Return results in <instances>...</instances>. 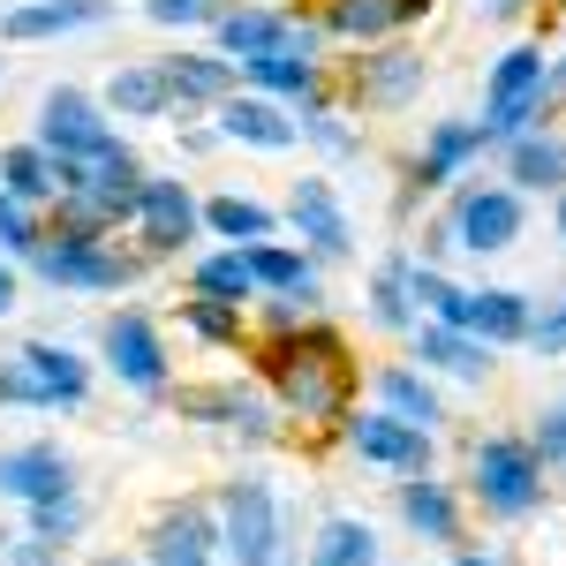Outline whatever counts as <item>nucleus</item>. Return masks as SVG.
<instances>
[{
  "label": "nucleus",
  "mask_w": 566,
  "mask_h": 566,
  "mask_svg": "<svg viewBox=\"0 0 566 566\" xmlns=\"http://www.w3.org/2000/svg\"><path fill=\"white\" fill-rule=\"evenodd\" d=\"M258 370H264V386L280 392L287 416H303V423H333V416H348L355 363H348V340H340V333H325V325H295V333H280V340H264V348H258Z\"/></svg>",
  "instance_id": "nucleus-1"
},
{
  "label": "nucleus",
  "mask_w": 566,
  "mask_h": 566,
  "mask_svg": "<svg viewBox=\"0 0 566 566\" xmlns=\"http://www.w3.org/2000/svg\"><path fill=\"white\" fill-rule=\"evenodd\" d=\"M469 499L491 522H528L544 506V461H536V446L514 431L476 438L469 446Z\"/></svg>",
  "instance_id": "nucleus-2"
},
{
  "label": "nucleus",
  "mask_w": 566,
  "mask_h": 566,
  "mask_svg": "<svg viewBox=\"0 0 566 566\" xmlns=\"http://www.w3.org/2000/svg\"><path fill=\"white\" fill-rule=\"evenodd\" d=\"M219 552L234 566H287V514H280V491L264 476H234L219 491Z\"/></svg>",
  "instance_id": "nucleus-3"
},
{
  "label": "nucleus",
  "mask_w": 566,
  "mask_h": 566,
  "mask_svg": "<svg viewBox=\"0 0 566 566\" xmlns=\"http://www.w3.org/2000/svg\"><path fill=\"white\" fill-rule=\"evenodd\" d=\"M23 264L39 272L45 287H69V295H122L136 272H144V258L106 250V234H69V227H53Z\"/></svg>",
  "instance_id": "nucleus-4"
},
{
  "label": "nucleus",
  "mask_w": 566,
  "mask_h": 566,
  "mask_svg": "<svg viewBox=\"0 0 566 566\" xmlns=\"http://www.w3.org/2000/svg\"><path fill=\"white\" fill-rule=\"evenodd\" d=\"M544 106H552V91H544V53L536 45H514V53H499L491 61V76H483V144H514L544 122Z\"/></svg>",
  "instance_id": "nucleus-5"
},
{
  "label": "nucleus",
  "mask_w": 566,
  "mask_h": 566,
  "mask_svg": "<svg viewBox=\"0 0 566 566\" xmlns=\"http://www.w3.org/2000/svg\"><path fill=\"white\" fill-rule=\"evenodd\" d=\"M446 227H453V250H469V258H499V250L522 242L528 205H522V189L483 181V189H461V197L446 205Z\"/></svg>",
  "instance_id": "nucleus-6"
},
{
  "label": "nucleus",
  "mask_w": 566,
  "mask_h": 566,
  "mask_svg": "<svg viewBox=\"0 0 566 566\" xmlns=\"http://www.w3.org/2000/svg\"><path fill=\"white\" fill-rule=\"evenodd\" d=\"M39 144L53 151V159H98V151H114V144H122V129L106 122V106H98L91 91L53 84L39 98Z\"/></svg>",
  "instance_id": "nucleus-7"
},
{
  "label": "nucleus",
  "mask_w": 566,
  "mask_h": 566,
  "mask_svg": "<svg viewBox=\"0 0 566 566\" xmlns=\"http://www.w3.org/2000/svg\"><path fill=\"white\" fill-rule=\"evenodd\" d=\"M98 355H106V370L129 392H144V400H159V392L175 386L167 348H159V325H151L144 310H114V317L98 325Z\"/></svg>",
  "instance_id": "nucleus-8"
},
{
  "label": "nucleus",
  "mask_w": 566,
  "mask_h": 566,
  "mask_svg": "<svg viewBox=\"0 0 566 566\" xmlns=\"http://www.w3.org/2000/svg\"><path fill=\"white\" fill-rule=\"evenodd\" d=\"M197 227H205V205L189 197V181H167V175L136 181V242L151 258H175L181 242H197Z\"/></svg>",
  "instance_id": "nucleus-9"
},
{
  "label": "nucleus",
  "mask_w": 566,
  "mask_h": 566,
  "mask_svg": "<svg viewBox=\"0 0 566 566\" xmlns=\"http://www.w3.org/2000/svg\"><path fill=\"white\" fill-rule=\"evenodd\" d=\"M219 552V514L197 499H175L144 522V559L151 566H212Z\"/></svg>",
  "instance_id": "nucleus-10"
},
{
  "label": "nucleus",
  "mask_w": 566,
  "mask_h": 566,
  "mask_svg": "<svg viewBox=\"0 0 566 566\" xmlns=\"http://www.w3.org/2000/svg\"><path fill=\"white\" fill-rule=\"evenodd\" d=\"M287 227L303 234L310 258H348L355 250V219H348L340 189H333L325 175H303L295 189H287Z\"/></svg>",
  "instance_id": "nucleus-11"
},
{
  "label": "nucleus",
  "mask_w": 566,
  "mask_h": 566,
  "mask_svg": "<svg viewBox=\"0 0 566 566\" xmlns=\"http://www.w3.org/2000/svg\"><path fill=\"white\" fill-rule=\"evenodd\" d=\"M348 446L363 461H378V469H400V476H423V469H431V431L408 423V416H392V408L348 416Z\"/></svg>",
  "instance_id": "nucleus-12"
},
{
  "label": "nucleus",
  "mask_w": 566,
  "mask_h": 566,
  "mask_svg": "<svg viewBox=\"0 0 566 566\" xmlns=\"http://www.w3.org/2000/svg\"><path fill=\"white\" fill-rule=\"evenodd\" d=\"M61 491H76V461H69L53 438L0 453V499H15V506H39V499H61Z\"/></svg>",
  "instance_id": "nucleus-13"
},
{
  "label": "nucleus",
  "mask_w": 566,
  "mask_h": 566,
  "mask_svg": "<svg viewBox=\"0 0 566 566\" xmlns=\"http://www.w3.org/2000/svg\"><path fill=\"white\" fill-rule=\"evenodd\" d=\"M416 363L423 370H446V378H461V386H483L499 363H491V340H476V333H461V325H438V317H416Z\"/></svg>",
  "instance_id": "nucleus-14"
},
{
  "label": "nucleus",
  "mask_w": 566,
  "mask_h": 566,
  "mask_svg": "<svg viewBox=\"0 0 566 566\" xmlns=\"http://www.w3.org/2000/svg\"><path fill=\"white\" fill-rule=\"evenodd\" d=\"M423 76H431V61L423 53H408V45H386V53H370V61H355L348 84L363 106H378V114H392V106H408L416 91H423Z\"/></svg>",
  "instance_id": "nucleus-15"
},
{
  "label": "nucleus",
  "mask_w": 566,
  "mask_h": 566,
  "mask_svg": "<svg viewBox=\"0 0 566 566\" xmlns=\"http://www.w3.org/2000/svg\"><path fill=\"white\" fill-rule=\"evenodd\" d=\"M15 363L45 386V416H53V408H84L91 400V363L69 348V340H23Z\"/></svg>",
  "instance_id": "nucleus-16"
},
{
  "label": "nucleus",
  "mask_w": 566,
  "mask_h": 566,
  "mask_svg": "<svg viewBox=\"0 0 566 566\" xmlns=\"http://www.w3.org/2000/svg\"><path fill=\"white\" fill-rule=\"evenodd\" d=\"M242 258H250V280H258L264 295H287V303H303V310L325 303L310 250H287V242H242Z\"/></svg>",
  "instance_id": "nucleus-17"
},
{
  "label": "nucleus",
  "mask_w": 566,
  "mask_h": 566,
  "mask_svg": "<svg viewBox=\"0 0 566 566\" xmlns=\"http://www.w3.org/2000/svg\"><path fill=\"white\" fill-rule=\"evenodd\" d=\"M219 136H227V144H250V151H295V144H303V129H295L272 98H242V91L219 98Z\"/></svg>",
  "instance_id": "nucleus-18"
},
{
  "label": "nucleus",
  "mask_w": 566,
  "mask_h": 566,
  "mask_svg": "<svg viewBox=\"0 0 566 566\" xmlns=\"http://www.w3.org/2000/svg\"><path fill=\"white\" fill-rule=\"evenodd\" d=\"M106 15H114V0H31V8H8L0 15V39L31 45V39H61V31H91Z\"/></svg>",
  "instance_id": "nucleus-19"
},
{
  "label": "nucleus",
  "mask_w": 566,
  "mask_h": 566,
  "mask_svg": "<svg viewBox=\"0 0 566 566\" xmlns=\"http://www.w3.org/2000/svg\"><path fill=\"white\" fill-rule=\"evenodd\" d=\"M181 416L189 423H227L242 438H272V408L250 386H181Z\"/></svg>",
  "instance_id": "nucleus-20"
},
{
  "label": "nucleus",
  "mask_w": 566,
  "mask_h": 566,
  "mask_svg": "<svg viewBox=\"0 0 566 566\" xmlns=\"http://www.w3.org/2000/svg\"><path fill=\"white\" fill-rule=\"evenodd\" d=\"M106 114H122V122H167L175 114V91L159 76V61H122L114 76H106V98H98Z\"/></svg>",
  "instance_id": "nucleus-21"
},
{
  "label": "nucleus",
  "mask_w": 566,
  "mask_h": 566,
  "mask_svg": "<svg viewBox=\"0 0 566 566\" xmlns=\"http://www.w3.org/2000/svg\"><path fill=\"white\" fill-rule=\"evenodd\" d=\"M159 76L175 91V114H189V106H219L234 91V61L227 53H167Z\"/></svg>",
  "instance_id": "nucleus-22"
},
{
  "label": "nucleus",
  "mask_w": 566,
  "mask_h": 566,
  "mask_svg": "<svg viewBox=\"0 0 566 566\" xmlns=\"http://www.w3.org/2000/svg\"><path fill=\"white\" fill-rule=\"evenodd\" d=\"M506 189H528V197H559L566 189V144L544 129H528L506 144Z\"/></svg>",
  "instance_id": "nucleus-23"
},
{
  "label": "nucleus",
  "mask_w": 566,
  "mask_h": 566,
  "mask_svg": "<svg viewBox=\"0 0 566 566\" xmlns=\"http://www.w3.org/2000/svg\"><path fill=\"white\" fill-rule=\"evenodd\" d=\"M491 144H483L476 122H431V136H423V159H416V189H446V181L461 175L469 159H483Z\"/></svg>",
  "instance_id": "nucleus-24"
},
{
  "label": "nucleus",
  "mask_w": 566,
  "mask_h": 566,
  "mask_svg": "<svg viewBox=\"0 0 566 566\" xmlns=\"http://www.w3.org/2000/svg\"><path fill=\"white\" fill-rule=\"evenodd\" d=\"M400 522L416 528L423 544H461V506H453V491H446L431 469L400 483Z\"/></svg>",
  "instance_id": "nucleus-25"
},
{
  "label": "nucleus",
  "mask_w": 566,
  "mask_h": 566,
  "mask_svg": "<svg viewBox=\"0 0 566 566\" xmlns=\"http://www.w3.org/2000/svg\"><path fill=\"white\" fill-rule=\"evenodd\" d=\"M416 15H431V0H333L325 31L333 39H386V31H408Z\"/></svg>",
  "instance_id": "nucleus-26"
},
{
  "label": "nucleus",
  "mask_w": 566,
  "mask_h": 566,
  "mask_svg": "<svg viewBox=\"0 0 566 566\" xmlns=\"http://www.w3.org/2000/svg\"><path fill=\"white\" fill-rule=\"evenodd\" d=\"M528 317H536V310H528L522 287H483V295H469V333L491 340V348H522Z\"/></svg>",
  "instance_id": "nucleus-27"
},
{
  "label": "nucleus",
  "mask_w": 566,
  "mask_h": 566,
  "mask_svg": "<svg viewBox=\"0 0 566 566\" xmlns=\"http://www.w3.org/2000/svg\"><path fill=\"white\" fill-rule=\"evenodd\" d=\"M212 31H219V53L227 61H250V53H272L295 23L280 8H227V15H212Z\"/></svg>",
  "instance_id": "nucleus-28"
},
{
  "label": "nucleus",
  "mask_w": 566,
  "mask_h": 566,
  "mask_svg": "<svg viewBox=\"0 0 566 566\" xmlns=\"http://www.w3.org/2000/svg\"><path fill=\"white\" fill-rule=\"evenodd\" d=\"M408 250H392L386 264H378V272H370V325H378V333H416V317H423V310L408 303Z\"/></svg>",
  "instance_id": "nucleus-29"
},
{
  "label": "nucleus",
  "mask_w": 566,
  "mask_h": 566,
  "mask_svg": "<svg viewBox=\"0 0 566 566\" xmlns=\"http://www.w3.org/2000/svg\"><path fill=\"white\" fill-rule=\"evenodd\" d=\"M378 400H386L392 416H408V423H446V400H438V386L423 378V370H408V363H386L378 370Z\"/></svg>",
  "instance_id": "nucleus-30"
},
{
  "label": "nucleus",
  "mask_w": 566,
  "mask_h": 566,
  "mask_svg": "<svg viewBox=\"0 0 566 566\" xmlns=\"http://www.w3.org/2000/svg\"><path fill=\"white\" fill-rule=\"evenodd\" d=\"M303 566H378V528L355 522V514H333V522L317 528Z\"/></svg>",
  "instance_id": "nucleus-31"
},
{
  "label": "nucleus",
  "mask_w": 566,
  "mask_h": 566,
  "mask_svg": "<svg viewBox=\"0 0 566 566\" xmlns=\"http://www.w3.org/2000/svg\"><path fill=\"white\" fill-rule=\"evenodd\" d=\"M0 189H8V197H23V205H45V197H61V189H53V151H45L39 136L0 151Z\"/></svg>",
  "instance_id": "nucleus-32"
},
{
  "label": "nucleus",
  "mask_w": 566,
  "mask_h": 566,
  "mask_svg": "<svg viewBox=\"0 0 566 566\" xmlns=\"http://www.w3.org/2000/svg\"><path fill=\"white\" fill-rule=\"evenodd\" d=\"M205 227L242 250V242H272V234H280V212L258 205V197H212V205H205Z\"/></svg>",
  "instance_id": "nucleus-33"
},
{
  "label": "nucleus",
  "mask_w": 566,
  "mask_h": 566,
  "mask_svg": "<svg viewBox=\"0 0 566 566\" xmlns=\"http://www.w3.org/2000/svg\"><path fill=\"white\" fill-rule=\"evenodd\" d=\"M189 287H197V295H212V303H250V295H258V280H250V258H242V250H219V258H197V272H189Z\"/></svg>",
  "instance_id": "nucleus-34"
},
{
  "label": "nucleus",
  "mask_w": 566,
  "mask_h": 566,
  "mask_svg": "<svg viewBox=\"0 0 566 566\" xmlns=\"http://www.w3.org/2000/svg\"><path fill=\"white\" fill-rule=\"evenodd\" d=\"M31 514V536H45V544H76L91 522V499L84 491H61V499H39V506H23Z\"/></svg>",
  "instance_id": "nucleus-35"
},
{
  "label": "nucleus",
  "mask_w": 566,
  "mask_h": 566,
  "mask_svg": "<svg viewBox=\"0 0 566 566\" xmlns=\"http://www.w3.org/2000/svg\"><path fill=\"white\" fill-rule=\"evenodd\" d=\"M181 325H189L197 340H212V348H234V340H242V303L197 295V303H181Z\"/></svg>",
  "instance_id": "nucleus-36"
},
{
  "label": "nucleus",
  "mask_w": 566,
  "mask_h": 566,
  "mask_svg": "<svg viewBox=\"0 0 566 566\" xmlns=\"http://www.w3.org/2000/svg\"><path fill=\"white\" fill-rule=\"evenodd\" d=\"M39 242H45L39 212H31L23 197H8V189H0V258H31Z\"/></svg>",
  "instance_id": "nucleus-37"
},
{
  "label": "nucleus",
  "mask_w": 566,
  "mask_h": 566,
  "mask_svg": "<svg viewBox=\"0 0 566 566\" xmlns=\"http://www.w3.org/2000/svg\"><path fill=\"white\" fill-rule=\"evenodd\" d=\"M295 129H303L310 144H317V151H333V159L363 151V136H355L348 122H340V114H325V106H303V122H295Z\"/></svg>",
  "instance_id": "nucleus-38"
},
{
  "label": "nucleus",
  "mask_w": 566,
  "mask_h": 566,
  "mask_svg": "<svg viewBox=\"0 0 566 566\" xmlns=\"http://www.w3.org/2000/svg\"><path fill=\"white\" fill-rule=\"evenodd\" d=\"M522 348H536L544 363H559V355H566V295H559V303H544V317H528Z\"/></svg>",
  "instance_id": "nucleus-39"
},
{
  "label": "nucleus",
  "mask_w": 566,
  "mask_h": 566,
  "mask_svg": "<svg viewBox=\"0 0 566 566\" xmlns=\"http://www.w3.org/2000/svg\"><path fill=\"white\" fill-rule=\"evenodd\" d=\"M528 446H536L544 469H566V400H552V408L536 416V438H528Z\"/></svg>",
  "instance_id": "nucleus-40"
},
{
  "label": "nucleus",
  "mask_w": 566,
  "mask_h": 566,
  "mask_svg": "<svg viewBox=\"0 0 566 566\" xmlns=\"http://www.w3.org/2000/svg\"><path fill=\"white\" fill-rule=\"evenodd\" d=\"M144 15H151L159 31H189V23H212L219 0H144Z\"/></svg>",
  "instance_id": "nucleus-41"
},
{
  "label": "nucleus",
  "mask_w": 566,
  "mask_h": 566,
  "mask_svg": "<svg viewBox=\"0 0 566 566\" xmlns=\"http://www.w3.org/2000/svg\"><path fill=\"white\" fill-rule=\"evenodd\" d=\"M0 408H45V386L23 370V363H15V355L0 363Z\"/></svg>",
  "instance_id": "nucleus-42"
},
{
  "label": "nucleus",
  "mask_w": 566,
  "mask_h": 566,
  "mask_svg": "<svg viewBox=\"0 0 566 566\" xmlns=\"http://www.w3.org/2000/svg\"><path fill=\"white\" fill-rule=\"evenodd\" d=\"M0 566H61V544H45V536H0Z\"/></svg>",
  "instance_id": "nucleus-43"
},
{
  "label": "nucleus",
  "mask_w": 566,
  "mask_h": 566,
  "mask_svg": "<svg viewBox=\"0 0 566 566\" xmlns=\"http://www.w3.org/2000/svg\"><path fill=\"white\" fill-rule=\"evenodd\" d=\"M522 8H528V0H476V15H483V23H514Z\"/></svg>",
  "instance_id": "nucleus-44"
},
{
  "label": "nucleus",
  "mask_w": 566,
  "mask_h": 566,
  "mask_svg": "<svg viewBox=\"0 0 566 566\" xmlns=\"http://www.w3.org/2000/svg\"><path fill=\"white\" fill-rule=\"evenodd\" d=\"M15 295H23V280H15V258H0V317L15 310Z\"/></svg>",
  "instance_id": "nucleus-45"
},
{
  "label": "nucleus",
  "mask_w": 566,
  "mask_h": 566,
  "mask_svg": "<svg viewBox=\"0 0 566 566\" xmlns=\"http://www.w3.org/2000/svg\"><path fill=\"white\" fill-rule=\"evenodd\" d=\"M544 91H552V98H566V53H559V61H544Z\"/></svg>",
  "instance_id": "nucleus-46"
},
{
  "label": "nucleus",
  "mask_w": 566,
  "mask_h": 566,
  "mask_svg": "<svg viewBox=\"0 0 566 566\" xmlns=\"http://www.w3.org/2000/svg\"><path fill=\"white\" fill-rule=\"evenodd\" d=\"M552 227H559V242H566V189L552 197Z\"/></svg>",
  "instance_id": "nucleus-47"
},
{
  "label": "nucleus",
  "mask_w": 566,
  "mask_h": 566,
  "mask_svg": "<svg viewBox=\"0 0 566 566\" xmlns=\"http://www.w3.org/2000/svg\"><path fill=\"white\" fill-rule=\"evenodd\" d=\"M453 566H499V559H483V552H461V559H453Z\"/></svg>",
  "instance_id": "nucleus-48"
},
{
  "label": "nucleus",
  "mask_w": 566,
  "mask_h": 566,
  "mask_svg": "<svg viewBox=\"0 0 566 566\" xmlns=\"http://www.w3.org/2000/svg\"><path fill=\"white\" fill-rule=\"evenodd\" d=\"M91 566H136V559H91Z\"/></svg>",
  "instance_id": "nucleus-49"
}]
</instances>
